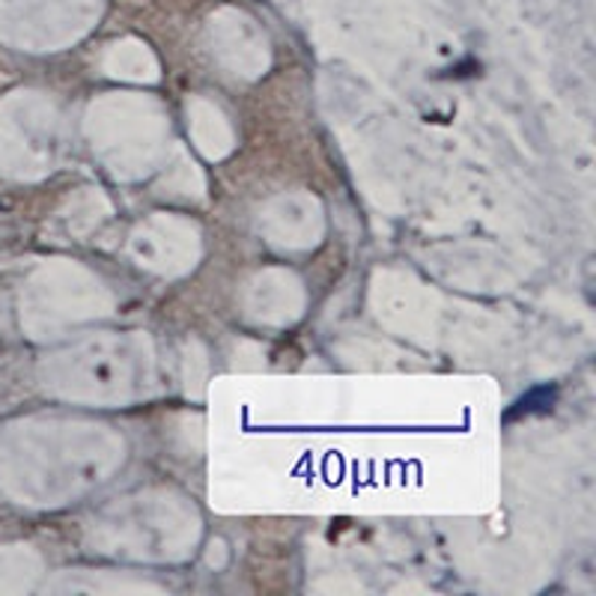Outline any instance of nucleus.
I'll list each match as a JSON object with an SVG mask.
<instances>
[{
  "instance_id": "f257e3e1",
  "label": "nucleus",
  "mask_w": 596,
  "mask_h": 596,
  "mask_svg": "<svg viewBox=\"0 0 596 596\" xmlns=\"http://www.w3.org/2000/svg\"><path fill=\"white\" fill-rule=\"evenodd\" d=\"M554 402V388H549V385H542V388H534L528 390L525 397H522L513 409H510L504 418L507 421H516V418H522V414H534V412H546V409H552Z\"/></svg>"
}]
</instances>
